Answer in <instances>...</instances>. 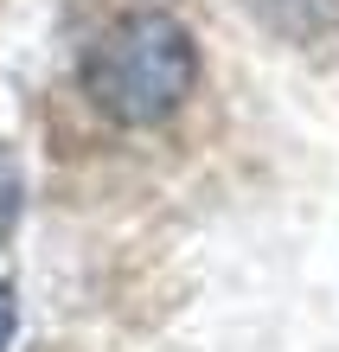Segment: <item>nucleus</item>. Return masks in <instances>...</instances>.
Here are the masks:
<instances>
[{
  "instance_id": "1",
  "label": "nucleus",
  "mask_w": 339,
  "mask_h": 352,
  "mask_svg": "<svg viewBox=\"0 0 339 352\" xmlns=\"http://www.w3.org/2000/svg\"><path fill=\"white\" fill-rule=\"evenodd\" d=\"M77 84L116 129H160L199 84V45L173 13H122L83 45Z\"/></svg>"
}]
</instances>
